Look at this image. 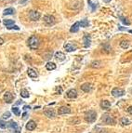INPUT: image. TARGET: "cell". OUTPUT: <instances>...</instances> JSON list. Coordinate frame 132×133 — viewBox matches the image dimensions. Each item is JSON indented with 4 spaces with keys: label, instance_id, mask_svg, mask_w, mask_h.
Returning <instances> with one entry per match:
<instances>
[{
    "label": "cell",
    "instance_id": "8992f818",
    "mask_svg": "<svg viewBox=\"0 0 132 133\" xmlns=\"http://www.w3.org/2000/svg\"><path fill=\"white\" fill-rule=\"evenodd\" d=\"M29 17H30V19L32 20V21H38L39 19H40V13L38 12V11H35V10H32V11H30V13H29Z\"/></svg>",
    "mask_w": 132,
    "mask_h": 133
},
{
    "label": "cell",
    "instance_id": "5bb4252c",
    "mask_svg": "<svg viewBox=\"0 0 132 133\" xmlns=\"http://www.w3.org/2000/svg\"><path fill=\"white\" fill-rule=\"evenodd\" d=\"M83 41H84V46H85V48H88V47L90 46V43H91L90 36L88 35H85L83 38Z\"/></svg>",
    "mask_w": 132,
    "mask_h": 133
},
{
    "label": "cell",
    "instance_id": "4fadbf2b",
    "mask_svg": "<svg viewBox=\"0 0 132 133\" xmlns=\"http://www.w3.org/2000/svg\"><path fill=\"white\" fill-rule=\"evenodd\" d=\"M101 107L103 110H109L111 108V102L109 101H102L101 102Z\"/></svg>",
    "mask_w": 132,
    "mask_h": 133
},
{
    "label": "cell",
    "instance_id": "8fae6325",
    "mask_svg": "<svg viewBox=\"0 0 132 133\" xmlns=\"http://www.w3.org/2000/svg\"><path fill=\"white\" fill-rule=\"evenodd\" d=\"M35 127H36V124H35V122L34 120H30L27 124H26V129L29 130V131L34 130Z\"/></svg>",
    "mask_w": 132,
    "mask_h": 133
},
{
    "label": "cell",
    "instance_id": "f35d334b",
    "mask_svg": "<svg viewBox=\"0 0 132 133\" xmlns=\"http://www.w3.org/2000/svg\"><path fill=\"white\" fill-rule=\"evenodd\" d=\"M129 33H130V34H132V30H129Z\"/></svg>",
    "mask_w": 132,
    "mask_h": 133
},
{
    "label": "cell",
    "instance_id": "52a82bcc",
    "mask_svg": "<svg viewBox=\"0 0 132 133\" xmlns=\"http://www.w3.org/2000/svg\"><path fill=\"white\" fill-rule=\"evenodd\" d=\"M44 21L49 25H53L55 23V18L51 15H46L44 16Z\"/></svg>",
    "mask_w": 132,
    "mask_h": 133
},
{
    "label": "cell",
    "instance_id": "8d00e7d4",
    "mask_svg": "<svg viewBox=\"0 0 132 133\" xmlns=\"http://www.w3.org/2000/svg\"><path fill=\"white\" fill-rule=\"evenodd\" d=\"M26 116H27V114H26V113H24V114H22V117H23V119L26 118Z\"/></svg>",
    "mask_w": 132,
    "mask_h": 133
},
{
    "label": "cell",
    "instance_id": "44dd1931",
    "mask_svg": "<svg viewBox=\"0 0 132 133\" xmlns=\"http://www.w3.org/2000/svg\"><path fill=\"white\" fill-rule=\"evenodd\" d=\"M46 68L47 70L49 71H52V70H55L56 69V64L53 63H48L46 64Z\"/></svg>",
    "mask_w": 132,
    "mask_h": 133
},
{
    "label": "cell",
    "instance_id": "ab89813d",
    "mask_svg": "<svg viewBox=\"0 0 132 133\" xmlns=\"http://www.w3.org/2000/svg\"><path fill=\"white\" fill-rule=\"evenodd\" d=\"M0 133H5V132H0Z\"/></svg>",
    "mask_w": 132,
    "mask_h": 133
},
{
    "label": "cell",
    "instance_id": "d590c367",
    "mask_svg": "<svg viewBox=\"0 0 132 133\" xmlns=\"http://www.w3.org/2000/svg\"><path fill=\"white\" fill-rule=\"evenodd\" d=\"M3 44H4V39L0 37V46H1V45H3Z\"/></svg>",
    "mask_w": 132,
    "mask_h": 133
},
{
    "label": "cell",
    "instance_id": "7c38bea8",
    "mask_svg": "<svg viewBox=\"0 0 132 133\" xmlns=\"http://www.w3.org/2000/svg\"><path fill=\"white\" fill-rule=\"evenodd\" d=\"M66 95H67V97H68V98H71V99L76 98V97H77V91H76V89H70V90L67 91Z\"/></svg>",
    "mask_w": 132,
    "mask_h": 133
},
{
    "label": "cell",
    "instance_id": "7a4b0ae2",
    "mask_svg": "<svg viewBox=\"0 0 132 133\" xmlns=\"http://www.w3.org/2000/svg\"><path fill=\"white\" fill-rule=\"evenodd\" d=\"M7 128L12 133H21V127L16 122H14L13 120H10L7 123Z\"/></svg>",
    "mask_w": 132,
    "mask_h": 133
},
{
    "label": "cell",
    "instance_id": "603a6c76",
    "mask_svg": "<svg viewBox=\"0 0 132 133\" xmlns=\"http://www.w3.org/2000/svg\"><path fill=\"white\" fill-rule=\"evenodd\" d=\"M14 14V9L12 7H8V8H6L5 10H4V12H3V15H12Z\"/></svg>",
    "mask_w": 132,
    "mask_h": 133
},
{
    "label": "cell",
    "instance_id": "6da1fadb",
    "mask_svg": "<svg viewBox=\"0 0 132 133\" xmlns=\"http://www.w3.org/2000/svg\"><path fill=\"white\" fill-rule=\"evenodd\" d=\"M28 46L31 49H36L39 47V39L37 36L32 35L29 39H28Z\"/></svg>",
    "mask_w": 132,
    "mask_h": 133
},
{
    "label": "cell",
    "instance_id": "9c48e42d",
    "mask_svg": "<svg viewBox=\"0 0 132 133\" xmlns=\"http://www.w3.org/2000/svg\"><path fill=\"white\" fill-rule=\"evenodd\" d=\"M64 49L68 52H72V51H75L76 49V46L74 45V44H72V43H67V44H65Z\"/></svg>",
    "mask_w": 132,
    "mask_h": 133
},
{
    "label": "cell",
    "instance_id": "74e56055",
    "mask_svg": "<svg viewBox=\"0 0 132 133\" xmlns=\"http://www.w3.org/2000/svg\"><path fill=\"white\" fill-rule=\"evenodd\" d=\"M103 1H104V2H106V3H109L111 0H103Z\"/></svg>",
    "mask_w": 132,
    "mask_h": 133
},
{
    "label": "cell",
    "instance_id": "d6a6232c",
    "mask_svg": "<svg viewBox=\"0 0 132 133\" xmlns=\"http://www.w3.org/2000/svg\"><path fill=\"white\" fill-rule=\"evenodd\" d=\"M7 29H15V30H20V27L17 25H10V26H7Z\"/></svg>",
    "mask_w": 132,
    "mask_h": 133
},
{
    "label": "cell",
    "instance_id": "60d3db41",
    "mask_svg": "<svg viewBox=\"0 0 132 133\" xmlns=\"http://www.w3.org/2000/svg\"><path fill=\"white\" fill-rule=\"evenodd\" d=\"M131 94H132V89H131Z\"/></svg>",
    "mask_w": 132,
    "mask_h": 133
},
{
    "label": "cell",
    "instance_id": "2e32d148",
    "mask_svg": "<svg viewBox=\"0 0 132 133\" xmlns=\"http://www.w3.org/2000/svg\"><path fill=\"white\" fill-rule=\"evenodd\" d=\"M55 58L58 60V61H64V60H65V55H64V53L59 51V52H56Z\"/></svg>",
    "mask_w": 132,
    "mask_h": 133
},
{
    "label": "cell",
    "instance_id": "ac0fdd59",
    "mask_svg": "<svg viewBox=\"0 0 132 133\" xmlns=\"http://www.w3.org/2000/svg\"><path fill=\"white\" fill-rule=\"evenodd\" d=\"M120 124H121V126H127L130 124V120L127 117H122L120 119Z\"/></svg>",
    "mask_w": 132,
    "mask_h": 133
},
{
    "label": "cell",
    "instance_id": "f546056e",
    "mask_svg": "<svg viewBox=\"0 0 132 133\" xmlns=\"http://www.w3.org/2000/svg\"><path fill=\"white\" fill-rule=\"evenodd\" d=\"M120 19H121L122 22H123V23H125L126 25H129V24H130V21H128L126 18H125V17H120Z\"/></svg>",
    "mask_w": 132,
    "mask_h": 133
},
{
    "label": "cell",
    "instance_id": "4dcf8cb0",
    "mask_svg": "<svg viewBox=\"0 0 132 133\" xmlns=\"http://www.w3.org/2000/svg\"><path fill=\"white\" fill-rule=\"evenodd\" d=\"M91 66L92 67H96V68H99V67H101V62H93V63H91Z\"/></svg>",
    "mask_w": 132,
    "mask_h": 133
},
{
    "label": "cell",
    "instance_id": "d6986e66",
    "mask_svg": "<svg viewBox=\"0 0 132 133\" xmlns=\"http://www.w3.org/2000/svg\"><path fill=\"white\" fill-rule=\"evenodd\" d=\"M45 114L49 117V118H53L54 116H55V112H54V110H51V109H49V110H46L45 111Z\"/></svg>",
    "mask_w": 132,
    "mask_h": 133
},
{
    "label": "cell",
    "instance_id": "7402d4cb",
    "mask_svg": "<svg viewBox=\"0 0 132 133\" xmlns=\"http://www.w3.org/2000/svg\"><path fill=\"white\" fill-rule=\"evenodd\" d=\"M120 47H121L122 49H126L128 47H129V42H128L127 40H122V41L120 42Z\"/></svg>",
    "mask_w": 132,
    "mask_h": 133
},
{
    "label": "cell",
    "instance_id": "cb8c5ba5",
    "mask_svg": "<svg viewBox=\"0 0 132 133\" xmlns=\"http://www.w3.org/2000/svg\"><path fill=\"white\" fill-rule=\"evenodd\" d=\"M21 96L22 98H29L30 94H29V91L27 89H21Z\"/></svg>",
    "mask_w": 132,
    "mask_h": 133
},
{
    "label": "cell",
    "instance_id": "484cf974",
    "mask_svg": "<svg viewBox=\"0 0 132 133\" xmlns=\"http://www.w3.org/2000/svg\"><path fill=\"white\" fill-rule=\"evenodd\" d=\"M12 113H13L15 115H17V116H19L20 114H21V111H20V109L18 108V107H12Z\"/></svg>",
    "mask_w": 132,
    "mask_h": 133
},
{
    "label": "cell",
    "instance_id": "e575fe53",
    "mask_svg": "<svg viewBox=\"0 0 132 133\" xmlns=\"http://www.w3.org/2000/svg\"><path fill=\"white\" fill-rule=\"evenodd\" d=\"M28 109H30V106H28V105H25V106H23V110L24 111H26Z\"/></svg>",
    "mask_w": 132,
    "mask_h": 133
},
{
    "label": "cell",
    "instance_id": "30bf717a",
    "mask_svg": "<svg viewBox=\"0 0 132 133\" xmlns=\"http://www.w3.org/2000/svg\"><path fill=\"white\" fill-rule=\"evenodd\" d=\"M13 95L10 93V92H6L4 94V101L7 102V103H10L12 101H13Z\"/></svg>",
    "mask_w": 132,
    "mask_h": 133
},
{
    "label": "cell",
    "instance_id": "5b68a950",
    "mask_svg": "<svg viewBox=\"0 0 132 133\" xmlns=\"http://www.w3.org/2000/svg\"><path fill=\"white\" fill-rule=\"evenodd\" d=\"M125 94V91L123 90L122 89H119V88H114L113 90H112V95L115 98H118V97H122L123 95Z\"/></svg>",
    "mask_w": 132,
    "mask_h": 133
},
{
    "label": "cell",
    "instance_id": "d4e9b609",
    "mask_svg": "<svg viewBox=\"0 0 132 133\" xmlns=\"http://www.w3.org/2000/svg\"><path fill=\"white\" fill-rule=\"evenodd\" d=\"M79 24L81 27H87V26H88V21L87 19H84L81 21H79Z\"/></svg>",
    "mask_w": 132,
    "mask_h": 133
},
{
    "label": "cell",
    "instance_id": "e0dca14e",
    "mask_svg": "<svg viewBox=\"0 0 132 133\" xmlns=\"http://www.w3.org/2000/svg\"><path fill=\"white\" fill-rule=\"evenodd\" d=\"M79 26H80V24H79V21H77L75 23H74V25L71 27L70 29V31L72 32V33H76L78 32V30H79Z\"/></svg>",
    "mask_w": 132,
    "mask_h": 133
},
{
    "label": "cell",
    "instance_id": "3957f363",
    "mask_svg": "<svg viewBox=\"0 0 132 133\" xmlns=\"http://www.w3.org/2000/svg\"><path fill=\"white\" fill-rule=\"evenodd\" d=\"M96 118H97V113L93 110L88 111L85 114V120L88 123H93L96 120Z\"/></svg>",
    "mask_w": 132,
    "mask_h": 133
},
{
    "label": "cell",
    "instance_id": "1f68e13d",
    "mask_svg": "<svg viewBox=\"0 0 132 133\" xmlns=\"http://www.w3.org/2000/svg\"><path fill=\"white\" fill-rule=\"evenodd\" d=\"M10 115H11L10 112H6V113H4V114H3L2 117H3V119H8L9 117H10Z\"/></svg>",
    "mask_w": 132,
    "mask_h": 133
},
{
    "label": "cell",
    "instance_id": "9a60e30c",
    "mask_svg": "<svg viewBox=\"0 0 132 133\" xmlns=\"http://www.w3.org/2000/svg\"><path fill=\"white\" fill-rule=\"evenodd\" d=\"M91 89H92V87H91L90 83H85V84H83L81 86V89L84 92H89L91 90Z\"/></svg>",
    "mask_w": 132,
    "mask_h": 133
},
{
    "label": "cell",
    "instance_id": "277c9868",
    "mask_svg": "<svg viewBox=\"0 0 132 133\" xmlns=\"http://www.w3.org/2000/svg\"><path fill=\"white\" fill-rule=\"evenodd\" d=\"M102 122L106 125H114L115 124V119L113 118L110 114H104L102 116Z\"/></svg>",
    "mask_w": 132,
    "mask_h": 133
},
{
    "label": "cell",
    "instance_id": "836d02e7",
    "mask_svg": "<svg viewBox=\"0 0 132 133\" xmlns=\"http://www.w3.org/2000/svg\"><path fill=\"white\" fill-rule=\"evenodd\" d=\"M127 112L129 113L130 114H132V106H129V107L127 108Z\"/></svg>",
    "mask_w": 132,
    "mask_h": 133
},
{
    "label": "cell",
    "instance_id": "f1b7e54d",
    "mask_svg": "<svg viewBox=\"0 0 132 133\" xmlns=\"http://www.w3.org/2000/svg\"><path fill=\"white\" fill-rule=\"evenodd\" d=\"M88 4H89V6L92 7V11H94L95 9H96V7H97V5L98 4H95V3H92V1L91 0H88Z\"/></svg>",
    "mask_w": 132,
    "mask_h": 133
},
{
    "label": "cell",
    "instance_id": "4316f807",
    "mask_svg": "<svg viewBox=\"0 0 132 133\" xmlns=\"http://www.w3.org/2000/svg\"><path fill=\"white\" fill-rule=\"evenodd\" d=\"M4 24L6 26H10V25H14V21L13 20H4Z\"/></svg>",
    "mask_w": 132,
    "mask_h": 133
},
{
    "label": "cell",
    "instance_id": "ffe728a7",
    "mask_svg": "<svg viewBox=\"0 0 132 133\" xmlns=\"http://www.w3.org/2000/svg\"><path fill=\"white\" fill-rule=\"evenodd\" d=\"M27 74L31 78H36L37 77V73L35 70H33V69H28Z\"/></svg>",
    "mask_w": 132,
    "mask_h": 133
},
{
    "label": "cell",
    "instance_id": "83f0119b",
    "mask_svg": "<svg viewBox=\"0 0 132 133\" xmlns=\"http://www.w3.org/2000/svg\"><path fill=\"white\" fill-rule=\"evenodd\" d=\"M7 122H5V121H3V120H0V128L5 129V128H7Z\"/></svg>",
    "mask_w": 132,
    "mask_h": 133
},
{
    "label": "cell",
    "instance_id": "ba28073f",
    "mask_svg": "<svg viewBox=\"0 0 132 133\" xmlns=\"http://www.w3.org/2000/svg\"><path fill=\"white\" fill-rule=\"evenodd\" d=\"M71 113V109H70L69 107H67V106H62L60 109H59V111H58V114H60V115H62V114H70Z\"/></svg>",
    "mask_w": 132,
    "mask_h": 133
}]
</instances>
